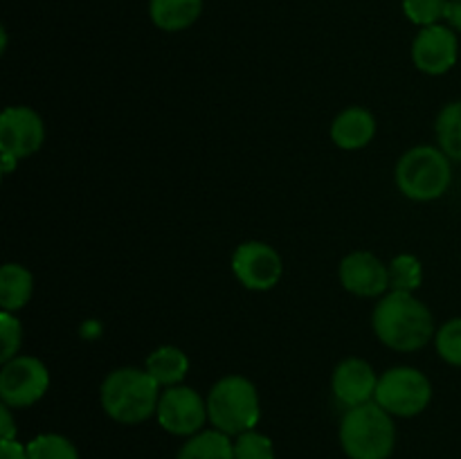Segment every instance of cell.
<instances>
[{"label": "cell", "mask_w": 461, "mask_h": 459, "mask_svg": "<svg viewBox=\"0 0 461 459\" xmlns=\"http://www.w3.org/2000/svg\"><path fill=\"white\" fill-rule=\"evenodd\" d=\"M372 328L392 351L410 354L430 345L437 336L432 310L414 292L387 291L372 313Z\"/></svg>", "instance_id": "obj_1"}, {"label": "cell", "mask_w": 461, "mask_h": 459, "mask_svg": "<svg viewBox=\"0 0 461 459\" xmlns=\"http://www.w3.org/2000/svg\"><path fill=\"white\" fill-rule=\"evenodd\" d=\"M160 394L156 378L140 367L113 369L99 387L104 412L124 426H135L151 418L158 412Z\"/></svg>", "instance_id": "obj_2"}, {"label": "cell", "mask_w": 461, "mask_h": 459, "mask_svg": "<svg viewBox=\"0 0 461 459\" xmlns=\"http://www.w3.org/2000/svg\"><path fill=\"white\" fill-rule=\"evenodd\" d=\"M340 444L349 459H387L394 453V418L376 400L356 405L340 421Z\"/></svg>", "instance_id": "obj_3"}, {"label": "cell", "mask_w": 461, "mask_h": 459, "mask_svg": "<svg viewBox=\"0 0 461 459\" xmlns=\"http://www.w3.org/2000/svg\"><path fill=\"white\" fill-rule=\"evenodd\" d=\"M207 417L216 430L239 436L255 430L261 418V400L255 382L241 374H228L207 394Z\"/></svg>", "instance_id": "obj_4"}, {"label": "cell", "mask_w": 461, "mask_h": 459, "mask_svg": "<svg viewBox=\"0 0 461 459\" xmlns=\"http://www.w3.org/2000/svg\"><path fill=\"white\" fill-rule=\"evenodd\" d=\"M394 180L405 198L417 202H430L444 196L453 183L450 158L441 148L419 144L399 158Z\"/></svg>", "instance_id": "obj_5"}, {"label": "cell", "mask_w": 461, "mask_h": 459, "mask_svg": "<svg viewBox=\"0 0 461 459\" xmlns=\"http://www.w3.org/2000/svg\"><path fill=\"white\" fill-rule=\"evenodd\" d=\"M374 400L392 417H417L430 405L432 382L421 369L399 364L381 374Z\"/></svg>", "instance_id": "obj_6"}, {"label": "cell", "mask_w": 461, "mask_h": 459, "mask_svg": "<svg viewBox=\"0 0 461 459\" xmlns=\"http://www.w3.org/2000/svg\"><path fill=\"white\" fill-rule=\"evenodd\" d=\"M50 387V372L36 356H16L0 369V399L9 408L39 403Z\"/></svg>", "instance_id": "obj_7"}, {"label": "cell", "mask_w": 461, "mask_h": 459, "mask_svg": "<svg viewBox=\"0 0 461 459\" xmlns=\"http://www.w3.org/2000/svg\"><path fill=\"white\" fill-rule=\"evenodd\" d=\"M232 273L248 291L266 292L282 279L284 261L270 243L243 241L232 255Z\"/></svg>", "instance_id": "obj_8"}, {"label": "cell", "mask_w": 461, "mask_h": 459, "mask_svg": "<svg viewBox=\"0 0 461 459\" xmlns=\"http://www.w3.org/2000/svg\"><path fill=\"white\" fill-rule=\"evenodd\" d=\"M158 423L169 435L192 436L201 432L207 417V399H203L194 387L174 385L167 387L158 403Z\"/></svg>", "instance_id": "obj_9"}, {"label": "cell", "mask_w": 461, "mask_h": 459, "mask_svg": "<svg viewBox=\"0 0 461 459\" xmlns=\"http://www.w3.org/2000/svg\"><path fill=\"white\" fill-rule=\"evenodd\" d=\"M45 142L43 117L30 106H7L0 115V153L18 162L34 156Z\"/></svg>", "instance_id": "obj_10"}, {"label": "cell", "mask_w": 461, "mask_h": 459, "mask_svg": "<svg viewBox=\"0 0 461 459\" xmlns=\"http://www.w3.org/2000/svg\"><path fill=\"white\" fill-rule=\"evenodd\" d=\"M459 58V40L453 27L430 25L421 27L412 40L414 68L423 75L441 76L455 68Z\"/></svg>", "instance_id": "obj_11"}, {"label": "cell", "mask_w": 461, "mask_h": 459, "mask_svg": "<svg viewBox=\"0 0 461 459\" xmlns=\"http://www.w3.org/2000/svg\"><path fill=\"white\" fill-rule=\"evenodd\" d=\"M342 288L356 297H383L390 291V270L369 250L349 252L338 266Z\"/></svg>", "instance_id": "obj_12"}, {"label": "cell", "mask_w": 461, "mask_h": 459, "mask_svg": "<svg viewBox=\"0 0 461 459\" xmlns=\"http://www.w3.org/2000/svg\"><path fill=\"white\" fill-rule=\"evenodd\" d=\"M378 374L374 372L372 364L363 358H351L340 360L333 369L331 376V390L333 396L340 405H345L347 410L356 408V405L372 403L374 396H376L378 387Z\"/></svg>", "instance_id": "obj_13"}, {"label": "cell", "mask_w": 461, "mask_h": 459, "mask_svg": "<svg viewBox=\"0 0 461 459\" xmlns=\"http://www.w3.org/2000/svg\"><path fill=\"white\" fill-rule=\"evenodd\" d=\"M376 117L363 106H349L331 122V140L342 151H360L376 138Z\"/></svg>", "instance_id": "obj_14"}, {"label": "cell", "mask_w": 461, "mask_h": 459, "mask_svg": "<svg viewBox=\"0 0 461 459\" xmlns=\"http://www.w3.org/2000/svg\"><path fill=\"white\" fill-rule=\"evenodd\" d=\"M203 0H149L151 22L162 32H183L201 18Z\"/></svg>", "instance_id": "obj_15"}, {"label": "cell", "mask_w": 461, "mask_h": 459, "mask_svg": "<svg viewBox=\"0 0 461 459\" xmlns=\"http://www.w3.org/2000/svg\"><path fill=\"white\" fill-rule=\"evenodd\" d=\"M34 292V274L21 264H7L0 268V310L18 313L25 309Z\"/></svg>", "instance_id": "obj_16"}, {"label": "cell", "mask_w": 461, "mask_h": 459, "mask_svg": "<svg viewBox=\"0 0 461 459\" xmlns=\"http://www.w3.org/2000/svg\"><path fill=\"white\" fill-rule=\"evenodd\" d=\"M144 369L156 378L160 387L183 385L185 376L189 374V358L183 349L174 345H162L147 356Z\"/></svg>", "instance_id": "obj_17"}, {"label": "cell", "mask_w": 461, "mask_h": 459, "mask_svg": "<svg viewBox=\"0 0 461 459\" xmlns=\"http://www.w3.org/2000/svg\"><path fill=\"white\" fill-rule=\"evenodd\" d=\"M178 459H234V441L216 428L201 430L185 441Z\"/></svg>", "instance_id": "obj_18"}, {"label": "cell", "mask_w": 461, "mask_h": 459, "mask_svg": "<svg viewBox=\"0 0 461 459\" xmlns=\"http://www.w3.org/2000/svg\"><path fill=\"white\" fill-rule=\"evenodd\" d=\"M435 133L441 151L450 160L461 162V99L441 108L435 122Z\"/></svg>", "instance_id": "obj_19"}, {"label": "cell", "mask_w": 461, "mask_h": 459, "mask_svg": "<svg viewBox=\"0 0 461 459\" xmlns=\"http://www.w3.org/2000/svg\"><path fill=\"white\" fill-rule=\"evenodd\" d=\"M390 270V291L414 292L423 284V266L414 255H396L387 264Z\"/></svg>", "instance_id": "obj_20"}, {"label": "cell", "mask_w": 461, "mask_h": 459, "mask_svg": "<svg viewBox=\"0 0 461 459\" xmlns=\"http://www.w3.org/2000/svg\"><path fill=\"white\" fill-rule=\"evenodd\" d=\"M30 459H79L75 444L63 435H39L27 444Z\"/></svg>", "instance_id": "obj_21"}, {"label": "cell", "mask_w": 461, "mask_h": 459, "mask_svg": "<svg viewBox=\"0 0 461 459\" xmlns=\"http://www.w3.org/2000/svg\"><path fill=\"white\" fill-rule=\"evenodd\" d=\"M448 3L450 0H403V14L419 27L439 25V21H446Z\"/></svg>", "instance_id": "obj_22"}, {"label": "cell", "mask_w": 461, "mask_h": 459, "mask_svg": "<svg viewBox=\"0 0 461 459\" xmlns=\"http://www.w3.org/2000/svg\"><path fill=\"white\" fill-rule=\"evenodd\" d=\"M435 346L444 363L461 367V318L448 320L444 327L437 328Z\"/></svg>", "instance_id": "obj_23"}, {"label": "cell", "mask_w": 461, "mask_h": 459, "mask_svg": "<svg viewBox=\"0 0 461 459\" xmlns=\"http://www.w3.org/2000/svg\"><path fill=\"white\" fill-rule=\"evenodd\" d=\"M234 459H275V446L270 436L248 430L234 441Z\"/></svg>", "instance_id": "obj_24"}, {"label": "cell", "mask_w": 461, "mask_h": 459, "mask_svg": "<svg viewBox=\"0 0 461 459\" xmlns=\"http://www.w3.org/2000/svg\"><path fill=\"white\" fill-rule=\"evenodd\" d=\"M0 342H3L0 363H7V360L16 358L18 349L23 345V324L16 318V313L0 310Z\"/></svg>", "instance_id": "obj_25"}, {"label": "cell", "mask_w": 461, "mask_h": 459, "mask_svg": "<svg viewBox=\"0 0 461 459\" xmlns=\"http://www.w3.org/2000/svg\"><path fill=\"white\" fill-rule=\"evenodd\" d=\"M0 459H30L27 446L18 439H0Z\"/></svg>", "instance_id": "obj_26"}, {"label": "cell", "mask_w": 461, "mask_h": 459, "mask_svg": "<svg viewBox=\"0 0 461 459\" xmlns=\"http://www.w3.org/2000/svg\"><path fill=\"white\" fill-rule=\"evenodd\" d=\"M0 439H16V423L12 418V408L5 403L0 408Z\"/></svg>", "instance_id": "obj_27"}, {"label": "cell", "mask_w": 461, "mask_h": 459, "mask_svg": "<svg viewBox=\"0 0 461 459\" xmlns=\"http://www.w3.org/2000/svg\"><path fill=\"white\" fill-rule=\"evenodd\" d=\"M446 21L450 22V27H453V30L461 32V0H450L448 14H446Z\"/></svg>", "instance_id": "obj_28"}, {"label": "cell", "mask_w": 461, "mask_h": 459, "mask_svg": "<svg viewBox=\"0 0 461 459\" xmlns=\"http://www.w3.org/2000/svg\"><path fill=\"white\" fill-rule=\"evenodd\" d=\"M0 156H3V158H0V162H3V174L9 176L18 166V160H16V158L7 156V153H0Z\"/></svg>", "instance_id": "obj_29"}]
</instances>
